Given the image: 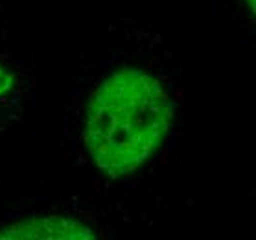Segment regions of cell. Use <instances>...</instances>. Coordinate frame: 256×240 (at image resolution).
<instances>
[{
    "mask_svg": "<svg viewBox=\"0 0 256 240\" xmlns=\"http://www.w3.org/2000/svg\"><path fill=\"white\" fill-rule=\"evenodd\" d=\"M180 89L160 34L109 26L82 56L66 96L64 159L104 185L140 187L175 152Z\"/></svg>",
    "mask_w": 256,
    "mask_h": 240,
    "instance_id": "6da1fadb",
    "label": "cell"
},
{
    "mask_svg": "<svg viewBox=\"0 0 256 240\" xmlns=\"http://www.w3.org/2000/svg\"><path fill=\"white\" fill-rule=\"evenodd\" d=\"M0 41V135L26 120L34 107L35 89L28 63Z\"/></svg>",
    "mask_w": 256,
    "mask_h": 240,
    "instance_id": "7a4b0ae2",
    "label": "cell"
},
{
    "mask_svg": "<svg viewBox=\"0 0 256 240\" xmlns=\"http://www.w3.org/2000/svg\"><path fill=\"white\" fill-rule=\"evenodd\" d=\"M0 238H100V233L76 216L30 212L0 225Z\"/></svg>",
    "mask_w": 256,
    "mask_h": 240,
    "instance_id": "3957f363",
    "label": "cell"
},
{
    "mask_svg": "<svg viewBox=\"0 0 256 240\" xmlns=\"http://www.w3.org/2000/svg\"><path fill=\"white\" fill-rule=\"evenodd\" d=\"M238 2V6L242 8V13H244L245 17H249V24L252 26L254 24V0H236Z\"/></svg>",
    "mask_w": 256,
    "mask_h": 240,
    "instance_id": "277c9868",
    "label": "cell"
},
{
    "mask_svg": "<svg viewBox=\"0 0 256 240\" xmlns=\"http://www.w3.org/2000/svg\"><path fill=\"white\" fill-rule=\"evenodd\" d=\"M8 2L10 0H0V41H2V28H4V13H6Z\"/></svg>",
    "mask_w": 256,
    "mask_h": 240,
    "instance_id": "5b68a950",
    "label": "cell"
}]
</instances>
